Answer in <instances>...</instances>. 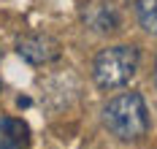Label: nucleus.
<instances>
[{
    "label": "nucleus",
    "instance_id": "nucleus-7",
    "mask_svg": "<svg viewBox=\"0 0 157 149\" xmlns=\"http://www.w3.org/2000/svg\"><path fill=\"white\" fill-rule=\"evenodd\" d=\"M155 84H157V65H155Z\"/></svg>",
    "mask_w": 157,
    "mask_h": 149
},
{
    "label": "nucleus",
    "instance_id": "nucleus-5",
    "mask_svg": "<svg viewBox=\"0 0 157 149\" xmlns=\"http://www.w3.org/2000/svg\"><path fill=\"white\" fill-rule=\"evenodd\" d=\"M30 128L16 117H0V149H27Z\"/></svg>",
    "mask_w": 157,
    "mask_h": 149
},
{
    "label": "nucleus",
    "instance_id": "nucleus-2",
    "mask_svg": "<svg viewBox=\"0 0 157 149\" xmlns=\"http://www.w3.org/2000/svg\"><path fill=\"white\" fill-rule=\"evenodd\" d=\"M138 60H141V57H138V49H136V46H127V44L103 49L95 57V65H92L95 84H98L100 90L125 87V84L136 76Z\"/></svg>",
    "mask_w": 157,
    "mask_h": 149
},
{
    "label": "nucleus",
    "instance_id": "nucleus-4",
    "mask_svg": "<svg viewBox=\"0 0 157 149\" xmlns=\"http://www.w3.org/2000/svg\"><path fill=\"white\" fill-rule=\"evenodd\" d=\"M81 19L84 25L95 30V33H117L122 19H119V11L111 0H95V3H87L84 11H81Z\"/></svg>",
    "mask_w": 157,
    "mask_h": 149
},
{
    "label": "nucleus",
    "instance_id": "nucleus-1",
    "mask_svg": "<svg viewBox=\"0 0 157 149\" xmlns=\"http://www.w3.org/2000/svg\"><path fill=\"white\" fill-rule=\"evenodd\" d=\"M103 125L119 141H138L149 133V109L138 92H122L106 103Z\"/></svg>",
    "mask_w": 157,
    "mask_h": 149
},
{
    "label": "nucleus",
    "instance_id": "nucleus-3",
    "mask_svg": "<svg viewBox=\"0 0 157 149\" xmlns=\"http://www.w3.org/2000/svg\"><path fill=\"white\" fill-rule=\"evenodd\" d=\"M60 41L52 38L46 33H30L22 35L16 41V54L22 60H27L30 65H46V63H54L60 57Z\"/></svg>",
    "mask_w": 157,
    "mask_h": 149
},
{
    "label": "nucleus",
    "instance_id": "nucleus-6",
    "mask_svg": "<svg viewBox=\"0 0 157 149\" xmlns=\"http://www.w3.org/2000/svg\"><path fill=\"white\" fill-rule=\"evenodd\" d=\"M136 19L146 33L157 35V0H136Z\"/></svg>",
    "mask_w": 157,
    "mask_h": 149
}]
</instances>
